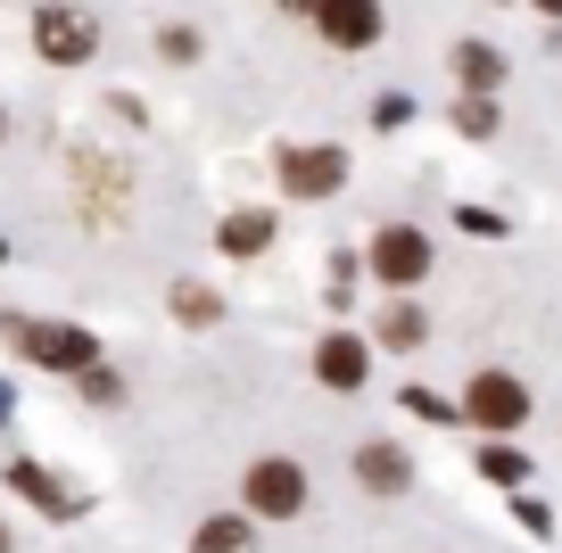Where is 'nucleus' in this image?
<instances>
[{
    "label": "nucleus",
    "instance_id": "nucleus-1",
    "mask_svg": "<svg viewBox=\"0 0 562 553\" xmlns=\"http://www.w3.org/2000/svg\"><path fill=\"white\" fill-rule=\"evenodd\" d=\"M25 363H50V372H100V339L75 323H9Z\"/></svg>",
    "mask_w": 562,
    "mask_h": 553
},
{
    "label": "nucleus",
    "instance_id": "nucleus-2",
    "mask_svg": "<svg viewBox=\"0 0 562 553\" xmlns=\"http://www.w3.org/2000/svg\"><path fill=\"white\" fill-rule=\"evenodd\" d=\"M463 421H472V430H488V438L521 430V421H529V388L488 363V372H472V388H463Z\"/></svg>",
    "mask_w": 562,
    "mask_h": 553
},
{
    "label": "nucleus",
    "instance_id": "nucleus-3",
    "mask_svg": "<svg viewBox=\"0 0 562 553\" xmlns=\"http://www.w3.org/2000/svg\"><path fill=\"white\" fill-rule=\"evenodd\" d=\"M240 496H248V512H257V520H299L306 512V471L290 463V454H265V463H248Z\"/></svg>",
    "mask_w": 562,
    "mask_h": 553
},
{
    "label": "nucleus",
    "instance_id": "nucleus-4",
    "mask_svg": "<svg viewBox=\"0 0 562 553\" xmlns=\"http://www.w3.org/2000/svg\"><path fill=\"white\" fill-rule=\"evenodd\" d=\"M34 50L50 58V67H83V58L100 50V25H91L83 9H42L34 18Z\"/></svg>",
    "mask_w": 562,
    "mask_h": 553
},
{
    "label": "nucleus",
    "instance_id": "nucleus-5",
    "mask_svg": "<svg viewBox=\"0 0 562 553\" xmlns=\"http://www.w3.org/2000/svg\"><path fill=\"white\" fill-rule=\"evenodd\" d=\"M372 273H381L389 290H414V281L430 273V240H422L414 224H381L372 232Z\"/></svg>",
    "mask_w": 562,
    "mask_h": 553
},
{
    "label": "nucleus",
    "instance_id": "nucleus-6",
    "mask_svg": "<svg viewBox=\"0 0 562 553\" xmlns=\"http://www.w3.org/2000/svg\"><path fill=\"white\" fill-rule=\"evenodd\" d=\"M348 182V157L323 140V149H281V191L290 199H331Z\"/></svg>",
    "mask_w": 562,
    "mask_h": 553
},
{
    "label": "nucleus",
    "instance_id": "nucleus-7",
    "mask_svg": "<svg viewBox=\"0 0 562 553\" xmlns=\"http://www.w3.org/2000/svg\"><path fill=\"white\" fill-rule=\"evenodd\" d=\"M315 34L331 50H372L381 42V0H315Z\"/></svg>",
    "mask_w": 562,
    "mask_h": 553
},
{
    "label": "nucleus",
    "instance_id": "nucleus-8",
    "mask_svg": "<svg viewBox=\"0 0 562 553\" xmlns=\"http://www.w3.org/2000/svg\"><path fill=\"white\" fill-rule=\"evenodd\" d=\"M356 487H364V496H405V487H414V463H405L389 438H372V447H356Z\"/></svg>",
    "mask_w": 562,
    "mask_h": 553
},
{
    "label": "nucleus",
    "instance_id": "nucleus-9",
    "mask_svg": "<svg viewBox=\"0 0 562 553\" xmlns=\"http://www.w3.org/2000/svg\"><path fill=\"white\" fill-rule=\"evenodd\" d=\"M315 372H323V388H364V339H348V330H331V339L315 347Z\"/></svg>",
    "mask_w": 562,
    "mask_h": 553
},
{
    "label": "nucleus",
    "instance_id": "nucleus-10",
    "mask_svg": "<svg viewBox=\"0 0 562 553\" xmlns=\"http://www.w3.org/2000/svg\"><path fill=\"white\" fill-rule=\"evenodd\" d=\"M191 553H257V520H240V512H215V520H199Z\"/></svg>",
    "mask_w": 562,
    "mask_h": 553
},
{
    "label": "nucleus",
    "instance_id": "nucleus-11",
    "mask_svg": "<svg viewBox=\"0 0 562 553\" xmlns=\"http://www.w3.org/2000/svg\"><path fill=\"white\" fill-rule=\"evenodd\" d=\"M215 240H224V257H265L273 215H265V207H240V215H224V232H215Z\"/></svg>",
    "mask_w": 562,
    "mask_h": 553
},
{
    "label": "nucleus",
    "instance_id": "nucleus-12",
    "mask_svg": "<svg viewBox=\"0 0 562 553\" xmlns=\"http://www.w3.org/2000/svg\"><path fill=\"white\" fill-rule=\"evenodd\" d=\"M456 75L472 83V100H488V91L505 83V58H496L488 42H456Z\"/></svg>",
    "mask_w": 562,
    "mask_h": 553
},
{
    "label": "nucleus",
    "instance_id": "nucleus-13",
    "mask_svg": "<svg viewBox=\"0 0 562 553\" xmlns=\"http://www.w3.org/2000/svg\"><path fill=\"white\" fill-rule=\"evenodd\" d=\"M9 487H18V496H34L42 512H75V496H67V487H58L42 463H9Z\"/></svg>",
    "mask_w": 562,
    "mask_h": 553
},
{
    "label": "nucleus",
    "instance_id": "nucleus-14",
    "mask_svg": "<svg viewBox=\"0 0 562 553\" xmlns=\"http://www.w3.org/2000/svg\"><path fill=\"white\" fill-rule=\"evenodd\" d=\"M480 471H488V479H496V487H521V479H529V454H513V447H505V438H496V447H488V454H480Z\"/></svg>",
    "mask_w": 562,
    "mask_h": 553
},
{
    "label": "nucleus",
    "instance_id": "nucleus-15",
    "mask_svg": "<svg viewBox=\"0 0 562 553\" xmlns=\"http://www.w3.org/2000/svg\"><path fill=\"white\" fill-rule=\"evenodd\" d=\"M175 314L182 323H215L224 306H215V290H199V281H175Z\"/></svg>",
    "mask_w": 562,
    "mask_h": 553
},
{
    "label": "nucleus",
    "instance_id": "nucleus-16",
    "mask_svg": "<svg viewBox=\"0 0 562 553\" xmlns=\"http://www.w3.org/2000/svg\"><path fill=\"white\" fill-rule=\"evenodd\" d=\"M381 339H389V347H414V339H422V306H389V314H381Z\"/></svg>",
    "mask_w": 562,
    "mask_h": 553
},
{
    "label": "nucleus",
    "instance_id": "nucleus-17",
    "mask_svg": "<svg viewBox=\"0 0 562 553\" xmlns=\"http://www.w3.org/2000/svg\"><path fill=\"white\" fill-rule=\"evenodd\" d=\"M405 116H414V100H405V91H381V100H372V124H381V133H389V124H405Z\"/></svg>",
    "mask_w": 562,
    "mask_h": 553
},
{
    "label": "nucleus",
    "instance_id": "nucleus-18",
    "mask_svg": "<svg viewBox=\"0 0 562 553\" xmlns=\"http://www.w3.org/2000/svg\"><path fill=\"white\" fill-rule=\"evenodd\" d=\"M456 124H463V133H496V108H488V100H463Z\"/></svg>",
    "mask_w": 562,
    "mask_h": 553
},
{
    "label": "nucleus",
    "instance_id": "nucleus-19",
    "mask_svg": "<svg viewBox=\"0 0 562 553\" xmlns=\"http://www.w3.org/2000/svg\"><path fill=\"white\" fill-rule=\"evenodd\" d=\"M456 224H463V232H480V240H505V224H496V215H488V207H463V215H456Z\"/></svg>",
    "mask_w": 562,
    "mask_h": 553
},
{
    "label": "nucleus",
    "instance_id": "nucleus-20",
    "mask_svg": "<svg viewBox=\"0 0 562 553\" xmlns=\"http://www.w3.org/2000/svg\"><path fill=\"white\" fill-rule=\"evenodd\" d=\"M166 58H199V34H191V25H166Z\"/></svg>",
    "mask_w": 562,
    "mask_h": 553
},
{
    "label": "nucleus",
    "instance_id": "nucleus-21",
    "mask_svg": "<svg viewBox=\"0 0 562 553\" xmlns=\"http://www.w3.org/2000/svg\"><path fill=\"white\" fill-rule=\"evenodd\" d=\"M529 9H546V18H562V0H529Z\"/></svg>",
    "mask_w": 562,
    "mask_h": 553
},
{
    "label": "nucleus",
    "instance_id": "nucleus-22",
    "mask_svg": "<svg viewBox=\"0 0 562 553\" xmlns=\"http://www.w3.org/2000/svg\"><path fill=\"white\" fill-rule=\"evenodd\" d=\"M0 553H9V529H0Z\"/></svg>",
    "mask_w": 562,
    "mask_h": 553
},
{
    "label": "nucleus",
    "instance_id": "nucleus-23",
    "mask_svg": "<svg viewBox=\"0 0 562 553\" xmlns=\"http://www.w3.org/2000/svg\"><path fill=\"white\" fill-rule=\"evenodd\" d=\"M0 257H9V248H0Z\"/></svg>",
    "mask_w": 562,
    "mask_h": 553
},
{
    "label": "nucleus",
    "instance_id": "nucleus-24",
    "mask_svg": "<svg viewBox=\"0 0 562 553\" xmlns=\"http://www.w3.org/2000/svg\"><path fill=\"white\" fill-rule=\"evenodd\" d=\"M306 9H315V0H306Z\"/></svg>",
    "mask_w": 562,
    "mask_h": 553
}]
</instances>
